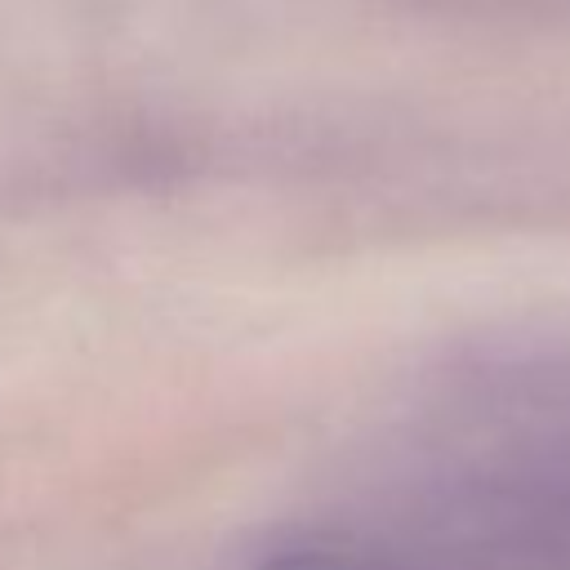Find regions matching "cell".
Returning <instances> with one entry per match:
<instances>
[{"mask_svg": "<svg viewBox=\"0 0 570 570\" xmlns=\"http://www.w3.org/2000/svg\"><path fill=\"white\" fill-rule=\"evenodd\" d=\"M258 570H454L419 548H401L374 534H352V530H316L285 539L272 548Z\"/></svg>", "mask_w": 570, "mask_h": 570, "instance_id": "obj_1", "label": "cell"}]
</instances>
